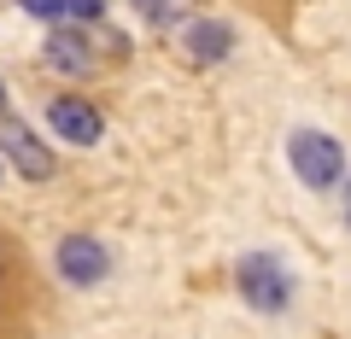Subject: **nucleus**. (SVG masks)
Segmentation results:
<instances>
[{"mask_svg":"<svg viewBox=\"0 0 351 339\" xmlns=\"http://www.w3.org/2000/svg\"><path fill=\"white\" fill-rule=\"evenodd\" d=\"M287 158H293V170H299V181H311V188H334V181L346 176V147H339L334 135H316V129L293 135Z\"/></svg>","mask_w":351,"mask_h":339,"instance_id":"obj_1","label":"nucleus"},{"mask_svg":"<svg viewBox=\"0 0 351 339\" xmlns=\"http://www.w3.org/2000/svg\"><path fill=\"white\" fill-rule=\"evenodd\" d=\"M0 152H6V158H12L29 181H47V176H53V152H47V140L29 135L18 117H0Z\"/></svg>","mask_w":351,"mask_h":339,"instance_id":"obj_2","label":"nucleus"},{"mask_svg":"<svg viewBox=\"0 0 351 339\" xmlns=\"http://www.w3.org/2000/svg\"><path fill=\"white\" fill-rule=\"evenodd\" d=\"M47 123H53V135H64L71 147H94L100 140V105H88L82 94H59V100L47 105Z\"/></svg>","mask_w":351,"mask_h":339,"instance_id":"obj_3","label":"nucleus"},{"mask_svg":"<svg viewBox=\"0 0 351 339\" xmlns=\"http://www.w3.org/2000/svg\"><path fill=\"white\" fill-rule=\"evenodd\" d=\"M240 292H246L258 310H281V304H287V275L276 269V258L252 251V258H240Z\"/></svg>","mask_w":351,"mask_h":339,"instance_id":"obj_4","label":"nucleus"},{"mask_svg":"<svg viewBox=\"0 0 351 339\" xmlns=\"http://www.w3.org/2000/svg\"><path fill=\"white\" fill-rule=\"evenodd\" d=\"M106 269H112V258H106L100 240H88V234H71L59 246V275L76 281V287H88V281H100Z\"/></svg>","mask_w":351,"mask_h":339,"instance_id":"obj_5","label":"nucleus"},{"mask_svg":"<svg viewBox=\"0 0 351 339\" xmlns=\"http://www.w3.org/2000/svg\"><path fill=\"white\" fill-rule=\"evenodd\" d=\"M47 64H53V71H64V76H82L88 64H94V47H88L82 29L53 24V29H47Z\"/></svg>","mask_w":351,"mask_h":339,"instance_id":"obj_6","label":"nucleus"},{"mask_svg":"<svg viewBox=\"0 0 351 339\" xmlns=\"http://www.w3.org/2000/svg\"><path fill=\"white\" fill-rule=\"evenodd\" d=\"M182 41H188V53H193L199 64H217V59L228 53V29H223V24H211V18L188 24V36H182Z\"/></svg>","mask_w":351,"mask_h":339,"instance_id":"obj_7","label":"nucleus"},{"mask_svg":"<svg viewBox=\"0 0 351 339\" xmlns=\"http://www.w3.org/2000/svg\"><path fill=\"white\" fill-rule=\"evenodd\" d=\"M18 12L41 18V24H59V18H64V0H18Z\"/></svg>","mask_w":351,"mask_h":339,"instance_id":"obj_8","label":"nucleus"},{"mask_svg":"<svg viewBox=\"0 0 351 339\" xmlns=\"http://www.w3.org/2000/svg\"><path fill=\"white\" fill-rule=\"evenodd\" d=\"M64 12H71V18H100L106 0H64Z\"/></svg>","mask_w":351,"mask_h":339,"instance_id":"obj_9","label":"nucleus"},{"mask_svg":"<svg viewBox=\"0 0 351 339\" xmlns=\"http://www.w3.org/2000/svg\"><path fill=\"white\" fill-rule=\"evenodd\" d=\"M135 6H141L147 18H164V0H135Z\"/></svg>","mask_w":351,"mask_h":339,"instance_id":"obj_10","label":"nucleus"},{"mask_svg":"<svg viewBox=\"0 0 351 339\" xmlns=\"http://www.w3.org/2000/svg\"><path fill=\"white\" fill-rule=\"evenodd\" d=\"M0 105H6V82H0Z\"/></svg>","mask_w":351,"mask_h":339,"instance_id":"obj_11","label":"nucleus"}]
</instances>
